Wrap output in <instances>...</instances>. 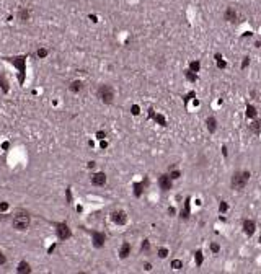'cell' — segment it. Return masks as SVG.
Listing matches in <instances>:
<instances>
[{"mask_svg":"<svg viewBox=\"0 0 261 274\" xmlns=\"http://www.w3.org/2000/svg\"><path fill=\"white\" fill-rule=\"evenodd\" d=\"M189 201H191L189 198L184 201V209H183L181 214H180V216H181V219H188V217H189Z\"/></svg>","mask_w":261,"mask_h":274,"instance_id":"9a60e30c","label":"cell"},{"mask_svg":"<svg viewBox=\"0 0 261 274\" xmlns=\"http://www.w3.org/2000/svg\"><path fill=\"white\" fill-rule=\"evenodd\" d=\"M216 61H217V67H219V69H225V67H227V62L222 61V56L220 54H216Z\"/></svg>","mask_w":261,"mask_h":274,"instance_id":"7402d4cb","label":"cell"},{"mask_svg":"<svg viewBox=\"0 0 261 274\" xmlns=\"http://www.w3.org/2000/svg\"><path fill=\"white\" fill-rule=\"evenodd\" d=\"M260 243H261V233H260Z\"/></svg>","mask_w":261,"mask_h":274,"instance_id":"74e56055","label":"cell"},{"mask_svg":"<svg viewBox=\"0 0 261 274\" xmlns=\"http://www.w3.org/2000/svg\"><path fill=\"white\" fill-rule=\"evenodd\" d=\"M206 124H207V131L209 132H216V129H217V121H216V118H207L206 119Z\"/></svg>","mask_w":261,"mask_h":274,"instance_id":"7c38bea8","label":"cell"},{"mask_svg":"<svg viewBox=\"0 0 261 274\" xmlns=\"http://www.w3.org/2000/svg\"><path fill=\"white\" fill-rule=\"evenodd\" d=\"M129 253H131V245H129V243H122V246H121V251H119L121 258H127Z\"/></svg>","mask_w":261,"mask_h":274,"instance_id":"5bb4252c","label":"cell"},{"mask_svg":"<svg viewBox=\"0 0 261 274\" xmlns=\"http://www.w3.org/2000/svg\"><path fill=\"white\" fill-rule=\"evenodd\" d=\"M193 96H194V93H193V91H191L189 95H186V96H184V103H188V101H189L191 98H193Z\"/></svg>","mask_w":261,"mask_h":274,"instance_id":"1f68e13d","label":"cell"},{"mask_svg":"<svg viewBox=\"0 0 261 274\" xmlns=\"http://www.w3.org/2000/svg\"><path fill=\"white\" fill-rule=\"evenodd\" d=\"M211 250H212V251H214V253H219L220 246L217 245V243H212V245H211Z\"/></svg>","mask_w":261,"mask_h":274,"instance_id":"f1b7e54d","label":"cell"},{"mask_svg":"<svg viewBox=\"0 0 261 274\" xmlns=\"http://www.w3.org/2000/svg\"><path fill=\"white\" fill-rule=\"evenodd\" d=\"M38 54H39V56H41V57H42V56H46V54H47V52H46L44 49H41V51H39V52H38Z\"/></svg>","mask_w":261,"mask_h":274,"instance_id":"836d02e7","label":"cell"},{"mask_svg":"<svg viewBox=\"0 0 261 274\" xmlns=\"http://www.w3.org/2000/svg\"><path fill=\"white\" fill-rule=\"evenodd\" d=\"M158 184H160V188H162L163 191H170L171 186H173V179H171L170 175H160Z\"/></svg>","mask_w":261,"mask_h":274,"instance_id":"277c9868","label":"cell"},{"mask_svg":"<svg viewBox=\"0 0 261 274\" xmlns=\"http://www.w3.org/2000/svg\"><path fill=\"white\" fill-rule=\"evenodd\" d=\"M184 75H186V79L189 80V82H196V79H198V74L196 72H193V70H184Z\"/></svg>","mask_w":261,"mask_h":274,"instance_id":"d6986e66","label":"cell"},{"mask_svg":"<svg viewBox=\"0 0 261 274\" xmlns=\"http://www.w3.org/2000/svg\"><path fill=\"white\" fill-rule=\"evenodd\" d=\"M91 183H93L95 186H103L104 183H106V175L104 173H95L91 176Z\"/></svg>","mask_w":261,"mask_h":274,"instance_id":"ba28073f","label":"cell"},{"mask_svg":"<svg viewBox=\"0 0 261 274\" xmlns=\"http://www.w3.org/2000/svg\"><path fill=\"white\" fill-rule=\"evenodd\" d=\"M8 207V206H7V204H0V209H2V211H5V209Z\"/></svg>","mask_w":261,"mask_h":274,"instance_id":"8d00e7d4","label":"cell"},{"mask_svg":"<svg viewBox=\"0 0 261 274\" xmlns=\"http://www.w3.org/2000/svg\"><path fill=\"white\" fill-rule=\"evenodd\" d=\"M199 69H201V62H199V61H191L189 62V70H193V72L198 74Z\"/></svg>","mask_w":261,"mask_h":274,"instance_id":"ffe728a7","label":"cell"},{"mask_svg":"<svg viewBox=\"0 0 261 274\" xmlns=\"http://www.w3.org/2000/svg\"><path fill=\"white\" fill-rule=\"evenodd\" d=\"M57 237L61 240H67V238L70 237V228L67 227L65 224H59L57 225Z\"/></svg>","mask_w":261,"mask_h":274,"instance_id":"8992f818","label":"cell"},{"mask_svg":"<svg viewBox=\"0 0 261 274\" xmlns=\"http://www.w3.org/2000/svg\"><path fill=\"white\" fill-rule=\"evenodd\" d=\"M149 241L147 240H144V243H142V250H144V251H149Z\"/></svg>","mask_w":261,"mask_h":274,"instance_id":"f546056e","label":"cell"},{"mask_svg":"<svg viewBox=\"0 0 261 274\" xmlns=\"http://www.w3.org/2000/svg\"><path fill=\"white\" fill-rule=\"evenodd\" d=\"M248 65H250V57L246 56V57H243V62H242V69H246Z\"/></svg>","mask_w":261,"mask_h":274,"instance_id":"83f0119b","label":"cell"},{"mask_svg":"<svg viewBox=\"0 0 261 274\" xmlns=\"http://www.w3.org/2000/svg\"><path fill=\"white\" fill-rule=\"evenodd\" d=\"M171 268L176 269V271H180L183 268V261H181V259H173V261H171Z\"/></svg>","mask_w":261,"mask_h":274,"instance_id":"603a6c76","label":"cell"},{"mask_svg":"<svg viewBox=\"0 0 261 274\" xmlns=\"http://www.w3.org/2000/svg\"><path fill=\"white\" fill-rule=\"evenodd\" d=\"M168 214H170V216H173V214H175V209L170 207V209H168Z\"/></svg>","mask_w":261,"mask_h":274,"instance_id":"d590c367","label":"cell"},{"mask_svg":"<svg viewBox=\"0 0 261 274\" xmlns=\"http://www.w3.org/2000/svg\"><path fill=\"white\" fill-rule=\"evenodd\" d=\"M18 273H29V266L26 264L25 261L20 263V266H18Z\"/></svg>","mask_w":261,"mask_h":274,"instance_id":"cb8c5ba5","label":"cell"},{"mask_svg":"<svg viewBox=\"0 0 261 274\" xmlns=\"http://www.w3.org/2000/svg\"><path fill=\"white\" fill-rule=\"evenodd\" d=\"M5 263H7V258H5V255H3V253H0V266L5 264Z\"/></svg>","mask_w":261,"mask_h":274,"instance_id":"4dcf8cb0","label":"cell"},{"mask_svg":"<svg viewBox=\"0 0 261 274\" xmlns=\"http://www.w3.org/2000/svg\"><path fill=\"white\" fill-rule=\"evenodd\" d=\"M170 176H171V179H178L180 176H181V173H180L178 170H171L170 171Z\"/></svg>","mask_w":261,"mask_h":274,"instance_id":"484cf974","label":"cell"},{"mask_svg":"<svg viewBox=\"0 0 261 274\" xmlns=\"http://www.w3.org/2000/svg\"><path fill=\"white\" fill-rule=\"evenodd\" d=\"M29 227V216L26 212L20 211L13 216V228L17 230H26Z\"/></svg>","mask_w":261,"mask_h":274,"instance_id":"7a4b0ae2","label":"cell"},{"mask_svg":"<svg viewBox=\"0 0 261 274\" xmlns=\"http://www.w3.org/2000/svg\"><path fill=\"white\" fill-rule=\"evenodd\" d=\"M248 127H250V131H251L253 134H260L261 132V119H255Z\"/></svg>","mask_w":261,"mask_h":274,"instance_id":"4fadbf2b","label":"cell"},{"mask_svg":"<svg viewBox=\"0 0 261 274\" xmlns=\"http://www.w3.org/2000/svg\"><path fill=\"white\" fill-rule=\"evenodd\" d=\"M255 230H256L255 222H253V220H245V222H243V233H245V235L251 237L253 233H255Z\"/></svg>","mask_w":261,"mask_h":274,"instance_id":"52a82bcc","label":"cell"},{"mask_svg":"<svg viewBox=\"0 0 261 274\" xmlns=\"http://www.w3.org/2000/svg\"><path fill=\"white\" fill-rule=\"evenodd\" d=\"M96 137H98V139H103V137H104V132H98V134H96Z\"/></svg>","mask_w":261,"mask_h":274,"instance_id":"e575fe53","label":"cell"},{"mask_svg":"<svg viewBox=\"0 0 261 274\" xmlns=\"http://www.w3.org/2000/svg\"><path fill=\"white\" fill-rule=\"evenodd\" d=\"M224 20H227V21H235L237 20V10L235 8H232V7H228L227 10H225V13H224Z\"/></svg>","mask_w":261,"mask_h":274,"instance_id":"30bf717a","label":"cell"},{"mask_svg":"<svg viewBox=\"0 0 261 274\" xmlns=\"http://www.w3.org/2000/svg\"><path fill=\"white\" fill-rule=\"evenodd\" d=\"M158 256H160V258H166V256H168V250H166V248H160V250H158Z\"/></svg>","mask_w":261,"mask_h":274,"instance_id":"4316f807","label":"cell"},{"mask_svg":"<svg viewBox=\"0 0 261 274\" xmlns=\"http://www.w3.org/2000/svg\"><path fill=\"white\" fill-rule=\"evenodd\" d=\"M98 98L103 101V103L109 104L114 100V91H113V88L109 87V85H101V87L98 88Z\"/></svg>","mask_w":261,"mask_h":274,"instance_id":"3957f363","label":"cell"},{"mask_svg":"<svg viewBox=\"0 0 261 274\" xmlns=\"http://www.w3.org/2000/svg\"><path fill=\"white\" fill-rule=\"evenodd\" d=\"M104 240H106V237H104V233L93 232V245H95L96 248H101V246L104 245Z\"/></svg>","mask_w":261,"mask_h":274,"instance_id":"9c48e42d","label":"cell"},{"mask_svg":"<svg viewBox=\"0 0 261 274\" xmlns=\"http://www.w3.org/2000/svg\"><path fill=\"white\" fill-rule=\"evenodd\" d=\"M255 116H256V108H255L253 104H248V106H246V118L253 119Z\"/></svg>","mask_w":261,"mask_h":274,"instance_id":"e0dca14e","label":"cell"},{"mask_svg":"<svg viewBox=\"0 0 261 274\" xmlns=\"http://www.w3.org/2000/svg\"><path fill=\"white\" fill-rule=\"evenodd\" d=\"M228 209V206H227V202H225V201H222V202L219 204V212L220 214H222V212H225Z\"/></svg>","mask_w":261,"mask_h":274,"instance_id":"d4e9b609","label":"cell"},{"mask_svg":"<svg viewBox=\"0 0 261 274\" xmlns=\"http://www.w3.org/2000/svg\"><path fill=\"white\" fill-rule=\"evenodd\" d=\"M248 179H250V171H235L233 176H232L230 184H232L233 189L242 191V189H245V186L248 184Z\"/></svg>","mask_w":261,"mask_h":274,"instance_id":"6da1fadb","label":"cell"},{"mask_svg":"<svg viewBox=\"0 0 261 274\" xmlns=\"http://www.w3.org/2000/svg\"><path fill=\"white\" fill-rule=\"evenodd\" d=\"M150 116H152L153 119L157 121V122H160V126H166L165 118H163V116H160V114H155V113H153V109H150Z\"/></svg>","mask_w":261,"mask_h":274,"instance_id":"2e32d148","label":"cell"},{"mask_svg":"<svg viewBox=\"0 0 261 274\" xmlns=\"http://www.w3.org/2000/svg\"><path fill=\"white\" fill-rule=\"evenodd\" d=\"M132 114H139V106H136V104L132 106Z\"/></svg>","mask_w":261,"mask_h":274,"instance_id":"d6a6232c","label":"cell"},{"mask_svg":"<svg viewBox=\"0 0 261 274\" xmlns=\"http://www.w3.org/2000/svg\"><path fill=\"white\" fill-rule=\"evenodd\" d=\"M147 179H145V181H142V183H136V184H134V194L137 196V198H141L142 196V193H144V188L147 186Z\"/></svg>","mask_w":261,"mask_h":274,"instance_id":"8fae6325","label":"cell"},{"mask_svg":"<svg viewBox=\"0 0 261 274\" xmlns=\"http://www.w3.org/2000/svg\"><path fill=\"white\" fill-rule=\"evenodd\" d=\"M111 220L118 225H124L126 222H127V216H126L124 211H116V212L111 214Z\"/></svg>","mask_w":261,"mask_h":274,"instance_id":"5b68a950","label":"cell"},{"mask_svg":"<svg viewBox=\"0 0 261 274\" xmlns=\"http://www.w3.org/2000/svg\"><path fill=\"white\" fill-rule=\"evenodd\" d=\"M82 88H83V83L80 82V80H75V82L70 85V90H72V91H75V93H77V91H80Z\"/></svg>","mask_w":261,"mask_h":274,"instance_id":"44dd1931","label":"cell"},{"mask_svg":"<svg viewBox=\"0 0 261 274\" xmlns=\"http://www.w3.org/2000/svg\"><path fill=\"white\" fill-rule=\"evenodd\" d=\"M203 251H201V250H198V251H196L194 253V261H196V266H203Z\"/></svg>","mask_w":261,"mask_h":274,"instance_id":"ac0fdd59","label":"cell"}]
</instances>
